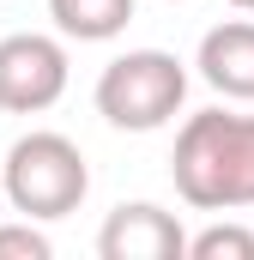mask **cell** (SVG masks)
I'll list each match as a JSON object with an SVG mask.
<instances>
[{
	"instance_id": "6da1fadb",
	"label": "cell",
	"mask_w": 254,
	"mask_h": 260,
	"mask_svg": "<svg viewBox=\"0 0 254 260\" xmlns=\"http://www.w3.org/2000/svg\"><path fill=\"white\" fill-rule=\"evenodd\" d=\"M176 194L194 212H248L254 206V115L200 109L182 121L170 151Z\"/></svg>"
},
{
	"instance_id": "7a4b0ae2",
	"label": "cell",
	"mask_w": 254,
	"mask_h": 260,
	"mask_svg": "<svg viewBox=\"0 0 254 260\" xmlns=\"http://www.w3.org/2000/svg\"><path fill=\"white\" fill-rule=\"evenodd\" d=\"M0 188L12 200V212L49 224V218H67V212L85 206V194H91V164H85V151L67 133L37 127V133H24V139H12V151L0 164Z\"/></svg>"
},
{
	"instance_id": "3957f363",
	"label": "cell",
	"mask_w": 254,
	"mask_h": 260,
	"mask_svg": "<svg viewBox=\"0 0 254 260\" xmlns=\"http://www.w3.org/2000/svg\"><path fill=\"white\" fill-rule=\"evenodd\" d=\"M97 115L121 133H157L170 127L188 103V67L176 61L170 49H127L97 73L91 91Z\"/></svg>"
},
{
	"instance_id": "277c9868",
	"label": "cell",
	"mask_w": 254,
	"mask_h": 260,
	"mask_svg": "<svg viewBox=\"0 0 254 260\" xmlns=\"http://www.w3.org/2000/svg\"><path fill=\"white\" fill-rule=\"evenodd\" d=\"M67 61L61 37H43V30H12L0 37V109L6 115H43L67 97Z\"/></svg>"
},
{
	"instance_id": "5b68a950",
	"label": "cell",
	"mask_w": 254,
	"mask_h": 260,
	"mask_svg": "<svg viewBox=\"0 0 254 260\" xmlns=\"http://www.w3.org/2000/svg\"><path fill=\"white\" fill-rule=\"evenodd\" d=\"M97 254L103 260H182L188 254V230L157 200H121L97 230Z\"/></svg>"
},
{
	"instance_id": "8992f818",
	"label": "cell",
	"mask_w": 254,
	"mask_h": 260,
	"mask_svg": "<svg viewBox=\"0 0 254 260\" xmlns=\"http://www.w3.org/2000/svg\"><path fill=\"white\" fill-rule=\"evenodd\" d=\"M200 79L218 91V97H236L254 103V18H230V24H212L200 37Z\"/></svg>"
},
{
	"instance_id": "52a82bcc",
	"label": "cell",
	"mask_w": 254,
	"mask_h": 260,
	"mask_svg": "<svg viewBox=\"0 0 254 260\" xmlns=\"http://www.w3.org/2000/svg\"><path fill=\"white\" fill-rule=\"evenodd\" d=\"M49 18L67 43H109L133 24V0H49Z\"/></svg>"
},
{
	"instance_id": "ba28073f",
	"label": "cell",
	"mask_w": 254,
	"mask_h": 260,
	"mask_svg": "<svg viewBox=\"0 0 254 260\" xmlns=\"http://www.w3.org/2000/svg\"><path fill=\"white\" fill-rule=\"evenodd\" d=\"M188 260H254V230L248 224H212L188 236Z\"/></svg>"
},
{
	"instance_id": "9c48e42d",
	"label": "cell",
	"mask_w": 254,
	"mask_h": 260,
	"mask_svg": "<svg viewBox=\"0 0 254 260\" xmlns=\"http://www.w3.org/2000/svg\"><path fill=\"white\" fill-rule=\"evenodd\" d=\"M49 254H55V242L37 230V218L0 224V260H49Z\"/></svg>"
},
{
	"instance_id": "30bf717a",
	"label": "cell",
	"mask_w": 254,
	"mask_h": 260,
	"mask_svg": "<svg viewBox=\"0 0 254 260\" xmlns=\"http://www.w3.org/2000/svg\"><path fill=\"white\" fill-rule=\"evenodd\" d=\"M230 6H236V12H254V0H230Z\"/></svg>"
},
{
	"instance_id": "8fae6325",
	"label": "cell",
	"mask_w": 254,
	"mask_h": 260,
	"mask_svg": "<svg viewBox=\"0 0 254 260\" xmlns=\"http://www.w3.org/2000/svg\"><path fill=\"white\" fill-rule=\"evenodd\" d=\"M170 6H182V0H170Z\"/></svg>"
}]
</instances>
